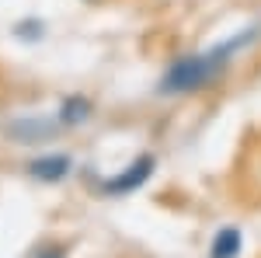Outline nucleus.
Returning <instances> with one entry per match:
<instances>
[{
    "instance_id": "20e7f679",
    "label": "nucleus",
    "mask_w": 261,
    "mask_h": 258,
    "mask_svg": "<svg viewBox=\"0 0 261 258\" xmlns=\"http://www.w3.org/2000/svg\"><path fill=\"white\" fill-rule=\"evenodd\" d=\"M91 119H94V98L84 95V91L66 95V98L60 101V108H56V126H60V129H81V126H87Z\"/></svg>"
},
{
    "instance_id": "f257e3e1",
    "label": "nucleus",
    "mask_w": 261,
    "mask_h": 258,
    "mask_svg": "<svg viewBox=\"0 0 261 258\" xmlns=\"http://www.w3.org/2000/svg\"><path fill=\"white\" fill-rule=\"evenodd\" d=\"M258 39H261V25H247L237 35H226L223 42L209 45V49L174 56L164 66L157 91L164 98H188V95H199V91H213L230 74L233 60L241 56L244 49H251Z\"/></svg>"
},
{
    "instance_id": "423d86ee",
    "label": "nucleus",
    "mask_w": 261,
    "mask_h": 258,
    "mask_svg": "<svg viewBox=\"0 0 261 258\" xmlns=\"http://www.w3.org/2000/svg\"><path fill=\"white\" fill-rule=\"evenodd\" d=\"M66 255H70V248L63 241H45V244H39V251L32 258H66Z\"/></svg>"
},
{
    "instance_id": "7ed1b4c3",
    "label": "nucleus",
    "mask_w": 261,
    "mask_h": 258,
    "mask_svg": "<svg viewBox=\"0 0 261 258\" xmlns=\"http://www.w3.org/2000/svg\"><path fill=\"white\" fill-rule=\"evenodd\" d=\"M24 175L42 181V185H60V181H66L73 175V157L63 154V150H56V154H39V157H32L24 164Z\"/></svg>"
},
{
    "instance_id": "39448f33",
    "label": "nucleus",
    "mask_w": 261,
    "mask_h": 258,
    "mask_svg": "<svg viewBox=\"0 0 261 258\" xmlns=\"http://www.w3.org/2000/svg\"><path fill=\"white\" fill-rule=\"evenodd\" d=\"M241 251H244L241 227L226 223V227H220V230L213 234V241H209V255L205 258H241Z\"/></svg>"
},
{
    "instance_id": "f03ea898",
    "label": "nucleus",
    "mask_w": 261,
    "mask_h": 258,
    "mask_svg": "<svg viewBox=\"0 0 261 258\" xmlns=\"http://www.w3.org/2000/svg\"><path fill=\"white\" fill-rule=\"evenodd\" d=\"M153 171H157V154H136V157L129 160L122 171L115 175H101L98 178V192L108 199H119V196H133V192H140L146 181L153 178Z\"/></svg>"
},
{
    "instance_id": "0eeeda50",
    "label": "nucleus",
    "mask_w": 261,
    "mask_h": 258,
    "mask_svg": "<svg viewBox=\"0 0 261 258\" xmlns=\"http://www.w3.org/2000/svg\"><path fill=\"white\" fill-rule=\"evenodd\" d=\"M84 4H101V0H84Z\"/></svg>"
}]
</instances>
